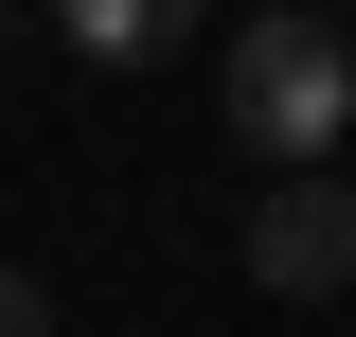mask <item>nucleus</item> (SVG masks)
I'll return each mask as SVG.
<instances>
[{"instance_id":"1","label":"nucleus","mask_w":356,"mask_h":337,"mask_svg":"<svg viewBox=\"0 0 356 337\" xmlns=\"http://www.w3.org/2000/svg\"><path fill=\"white\" fill-rule=\"evenodd\" d=\"M214 89H232L250 178H339L356 160V36H339V18H250Z\"/></svg>"},{"instance_id":"2","label":"nucleus","mask_w":356,"mask_h":337,"mask_svg":"<svg viewBox=\"0 0 356 337\" xmlns=\"http://www.w3.org/2000/svg\"><path fill=\"white\" fill-rule=\"evenodd\" d=\"M250 284H285V302L356 284V178H267L250 196Z\"/></svg>"},{"instance_id":"3","label":"nucleus","mask_w":356,"mask_h":337,"mask_svg":"<svg viewBox=\"0 0 356 337\" xmlns=\"http://www.w3.org/2000/svg\"><path fill=\"white\" fill-rule=\"evenodd\" d=\"M178 36H196L178 0H72V18H54V53H89V71H161Z\"/></svg>"},{"instance_id":"4","label":"nucleus","mask_w":356,"mask_h":337,"mask_svg":"<svg viewBox=\"0 0 356 337\" xmlns=\"http://www.w3.org/2000/svg\"><path fill=\"white\" fill-rule=\"evenodd\" d=\"M0 337H54V284H18V266H0Z\"/></svg>"},{"instance_id":"5","label":"nucleus","mask_w":356,"mask_h":337,"mask_svg":"<svg viewBox=\"0 0 356 337\" xmlns=\"http://www.w3.org/2000/svg\"><path fill=\"white\" fill-rule=\"evenodd\" d=\"M339 178H356V160H339Z\"/></svg>"}]
</instances>
